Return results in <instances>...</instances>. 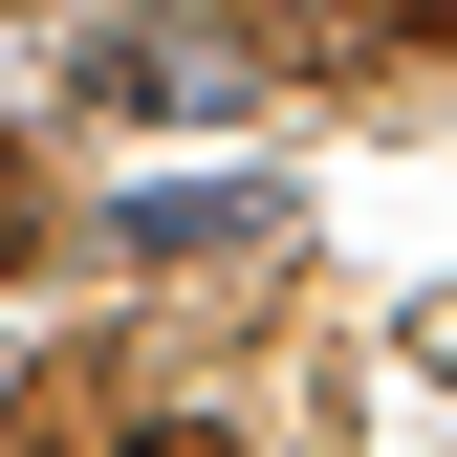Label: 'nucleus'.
<instances>
[{"instance_id": "obj_1", "label": "nucleus", "mask_w": 457, "mask_h": 457, "mask_svg": "<svg viewBox=\"0 0 457 457\" xmlns=\"http://www.w3.org/2000/svg\"><path fill=\"white\" fill-rule=\"evenodd\" d=\"M87 87H109V109H218V87H240V44H218V22H109Z\"/></svg>"}, {"instance_id": "obj_2", "label": "nucleus", "mask_w": 457, "mask_h": 457, "mask_svg": "<svg viewBox=\"0 0 457 457\" xmlns=\"http://www.w3.org/2000/svg\"><path fill=\"white\" fill-rule=\"evenodd\" d=\"M240 240H283V196H262V175H196V196H131V262H240Z\"/></svg>"}, {"instance_id": "obj_3", "label": "nucleus", "mask_w": 457, "mask_h": 457, "mask_svg": "<svg viewBox=\"0 0 457 457\" xmlns=\"http://www.w3.org/2000/svg\"><path fill=\"white\" fill-rule=\"evenodd\" d=\"M131 457H240V436H218V414H153V436H131Z\"/></svg>"}]
</instances>
